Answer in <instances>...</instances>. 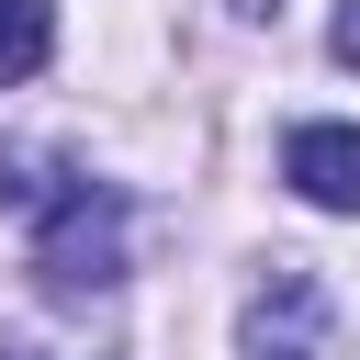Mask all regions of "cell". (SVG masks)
<instances>
[{"mask_svg": "<svg viewBox=\"0 0 360 360\" xmlns=\"http://www.w3.org/2000/svg\"><path fill=\"white\" fill-rule=\"evenodd\" d=\"M326 45H338V56L360 68V0H338V22H326Z\"/></svg>", "mask_w": 360, "mask_h": 360, "instance_id": "6", "label": "cell"}, {"mask_svg": "<svg viewBox=\"0 0 360 360\" xmlns=\"http://www.w3.org/2000/svg\"><path fill=\"white\" fill-rule=\"evenodd\" d=\"M236 360H338V292L304 259H270L236 315Z\"/></svg>", "mask_w": 360, "mask_h": 360, "instance_id": "2", "label": "cell"}, {"mask_svg": "<svg viewBox=\"0 0 360 360\" xmlns=\"http://www.w3.org/2000/svg\"><path fill=\"white\" fill-rule=\"evenodd\" d=\"M34 281L56 304H90L124 281V191L112 180H79V169L56 180V202L34 214Z\"/></svg>", "mask_w": 360, "mask_h": 360, "instance_id": "1", "label": "cell"}, {"mask_svg": "<svg viewBox=\"0 0 360 360\" xmlns=\"http://www.w3.org/2000/svg\"><path fill=\"white\" fill-rule=\"evenodd\" d=\"M0 360H45V349H22V338H0Z\"/></svg>", "mask_w": 360, "mask_h": 360, "instance_id": "7", "label": "cell"}, {"mask_svg": "<svg viewBox=\"0 0 360 360\" xmlns=\"http://www.w3.org/2000/svg\"><path fill=\"white\" fill-rule=\"evenodd\" d=\"M281 180L315 214H360V124H292L281 135Z\"/></svg>", "mask_w": 360, "mask_h": 360, "instance_id": "3", "label": "cell"}, {"mask_svg": "<svg viewBox=\"0 0 360 360\" xmlns=\"http://www.w3.org/2000/svg\"><path fill=\"white\" fill-rule=\"evenodd\" d=\"M56 56V0H0V90H22Z\"/></svg>", "mask_w": 360, "mask_h": 360, "instance_id": "4", "label": "cell"}, {"mask_svg": "<svg viewBox=\"0 0 360 360\" xmlns=\"http://www.w3.org/2000/svg\"><path fill=\"white\" fill-rule=\"evenodd\" d=\"M56 180H68V158H56V146H0V202H11V214H45V202H56Z\"/></svg>", "mask_w": 360, "mask_h": 360, "instance_id": "5", "label": "cell"}]
</instances>
